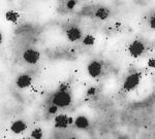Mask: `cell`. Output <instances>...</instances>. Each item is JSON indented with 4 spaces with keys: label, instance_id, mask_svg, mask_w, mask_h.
<instances>
[{
    "label": "cell",
    "instance_id": "obj_9",
    "mask_svg": "<svg viewBox=\"0 0 155 139\" xmlns=\"http://www.w3.org/2000/svg\"><path fill=\"white\" fill-rule=\"evenodd\" d=\"M27 129V124L22 120H17L15 122H12L11 125V130L12 132H14L15 134H21L26 131Z\"/></svg>",
    "mask_w": 155,
    "mask_h": 139
},
{
    "label": "cell",
    "instance_id": "obj_1",
    "mask_svg": "<svg viewBox=\"0 0 155 139\" xmlns=\"http://www.w3.org/2000/svg\"><path fill=\"white\" fill-rule=\"evenodd\" d=\"M71 101L72 96L68 90V87L64 85L60 87L52 98V104H55L58 107H67L71 104Z\"/></svg>",
    "mask_w": 155,
    "mask_h": 139
},
{
    "label": "cell",
    "instance_id": "obj_6",
    "mask_svg": "<svg viewBox=\"0 0 155 139\" xmlns=\"http://www.w3.org/2000/svg\"><path fill=\"white\" fill-rule=\"evenodd\" d=\"M74 123V120L71 116H68L67 115H56L54 120V124H55V127L58 128V129H65L68 127L69 125Z\"/></svg>",
    "mask_w": 155,
    "mask_h": 139
},
{
    "label": "cell",
    "instance_id": "obj_5",
    "mask_svg": "<svg viewBox=\"0 0 155 139\" xmlns=\"http://www.w3.org/2000/svg\"><path fill=\"white\" fill-rule=\"evenodd\" d=\"M39 58H41V54H39L38 51L34 49H26L23 54V60L30 65H35L39 61Z\"/></svg>",
    "mask_w": 155,
    "mask_h": 139
},
{
    "label": "cell",
    "instance_id": "obj_16",
    "mask_svg": "<svg viewBox=\"0 0 155 139\" xmlns=\"http://www.w3.org/2000/svg\"><path fill=\"white\" fill-rule=\"evenodd\" d=\"M149 26H150V28H151V29L155 30V14H153L149 18Z\"/></svg>",
    "mask_w": 155,
    "mask_h": 139
},
{
    "label": "cell",
    "instance_id": "obj_19",
    "mask_svg": "<svg viewBox=\"0 0 155 139\" xmlns=\"http://www.w3.org/2000/svg\"><path fill=\"white\" fill-rule=\"evenodd\" d=\"M96 93H97V89L94 88V87H91V88H89L88 91H87V95H88V96H94Z\"/></svg>",
    "mask_w": 155,
    "mask_h": 139
},
{
    "label": "cell",
    "instance_id": "obj_11",
    "mask_svg": "<svg viewBox=\"0 0 155 139\" xmlns=\"http://www.w3.org/2000/svg\"><path fill=\"white\" fill-rule=\"evenodd\" d=\"M110 14H111V11L107 7H99L95 11V17L97 19L101 20V21L107 20L110 17Z\"/></svg>",
    "mask_w": 155,
    "mask_h": 139
},
{
    "label": "cell",
    "instance_id": "obj_15",
    "mask_svg": "<svg viewBox=\"0 0 155 139\" xmlns=\"http://www.w3.org/2000/svg\"><path fill=\"white\" fill-rule=\"evenodd\" d=\"M77 5V0H67L66 7L68 9H74Z\"/></svg>",
    "mask_w": 155,
    "mask_h": 139
},
{
    "label": "cell",
    "instance_id": "obj_2",
    "mask_svg": "<svg viewBox=\"0 0 155 139\" xmlns=\"http://www.w3.org/2000/svg\"><path fill=\"white\" fill-rule=\"evenodd\" d=\"M142 81V73L141 72H134L127 75V77L123 81V90L126 92L134 91L139 87Z\"/></svg>",
    "mask_w": 155,
    "mask_h": 139
},
{
    "label": "cell",
    "instance_id": "obj_20",
    "mask_svg": "<svg viewBox=\"0 0 155 139\" xmlns=\"http://www.w3.org/2000/svg\"><path fill=\"white\" fill-rule=\"evenodd\" d=\"M58 1H64V0H58Z\"/></svg>",
    "mask_w": 155,
    "mask_h": 139
},
{
    "label": "cell",
    "instance_id": "obj_18",
    "mask_svg": "<svg viewBox=\"0 0 155 139\" xmlns=\"http://www.w3.org/2000/svg\"><path fill=\"white\" fill-rule=\"evenodd\" d=\"M57 110H58V106H56L55 104H52V106H50L49 108V113L50 115H56Z\"/></svg>",
    "mask_w": 155,
    "mask_h": 139
},
{
    "label": "cell",
    "instance_id": "obj_10",
    "mask_svg": "<svg viewBox=\"0 0 155 139\" xmlns=\"http://www.w3.org/2000/svg\"><path fill=\"white\" fill-rule=\"evenodd\" d=\"M74 126H76L78 129H82V130H84V129H87L89 127L90 122H89L88 118H86V116L79 115L76 120L74 121Z\"/></svg>",
    "mask_w": 155,
    "mask_h": 139
},
{
    "label": "cell",
    "instance_id": "obj_7",
    "mask_svg": "<svg viewBox=\"0 0 155 139\" xmlns=\"http://www.w3.org/2000/svg\"><path fill=\"white\" fill-rule=\"evenodd\" d=\"M65 34H66V37L69 41L71 43H76V41H79L80 39L82 38V30L77 26H71L69 27L68 29L65 31Z\"/></svg>",
    "mask_w": 155,
    "mask_h": 139
},
{
    "label": "cell",
    "instance_id": "obj_14",
    "mask_svg": "<svg viewBox=\"0 0 155 139\" xmlns=\"http://www.w3.org/2000/svg\"><path fill=\"white\" fill-rule=\"evenodd\" d=\"M30 136H31L32 138H34V139L42 138V130L41 128H35L31 132V135H30Z\"/></svg>",
    "mask_w": 155,
    "mask_h": 139
},
{
    "label": "cell",
    "instance_id": "obj_17",
    "mask_svg": "<svg viewBox=\"0 0 155 139\" xmlns=\"http://www.w3.org/2000/svg\"><path fill=\"white\" fill-rule=\"evenodd\" d=\"M147 66L149 68H155V57H152V58L148 59L147 61Z\"/></svg>",
    "mask_w": 155,
    "mask_h": 139
},
{
    "label": "cell",
    "instance_id": "obj_13",
    "mask_svg": "<svg viewBox=\"0 0 155 139\" xmlns=\"http://www.w3.org/2000/svg\"><path fill=\"white\" fill-rule=\"evenodd\" d=\"M82 43H83L84 46H91L95 43V37L92 35V34H87V35L82 39Z\"/></svg>",
    "mask_w": 155,
    "mask_h": 139
},
{
    "label": "cell",
    "instance_id": "obj_3",
    "mask_svg": "<svg viewBox=\"0 0 155 139\" xmlns=\"http://www.w3.org/2000/svg\"><path fill=\"white\" fill-rule=\"evenodd\" d=\"M146 52V46L141 40H134L128 46V53L132 58H140Z\"/></svg>",
    "mask_w": 155,
    "mask_h": 139
},
{
    "label": "cell",
    "instance_id": "obj_8",
    "mask_svg": "<svg viewBox=\"0 0 155 139\" xmlns=\"http://www.w3.org/2000/svg\"><path fill=\"white\" fill-rule=\"evenodd\" d=\"M32 84V77L29 75V74L23 73V74H20V75L17 77L16 79V85L18 87L19 89H27L31 86Z\"/></svg>",
    "mask_w": 155,
    "mask_h": 139
},
{
    "label": "cell",
    "instance_id": "obj_12",
    "mask_svg": "<svg viewBox=\"0 0 155 139\" xmlns=\"http://www.w3.org/2000/svg\"><path fill=\"white\" fill-rule=\"evenodd\" d=\"M20 19V14L15 11H7L5 12V20L12 24H16Z\"/></svg>",
    "mask_w": 155,
    "mask_h": 139
},
{
    "label": "cell",
    "instance_id": "obj_4",
    "mask_svg": "<svg viewBox=\"0 0 155 139\" xmlns=\"http://www.w3.org/2000/svg\"><path fill=\"white\" fill-rule=\"evenodd\" d=\"M102 69H104V66H102V63L98 60H93L91 61L87 66V71H88V74L91 77L93 78H97L101 75L102 73Z\"/></svg>",
    "mask_w": 155,
    "mask_h": 139
}]
</instances>
